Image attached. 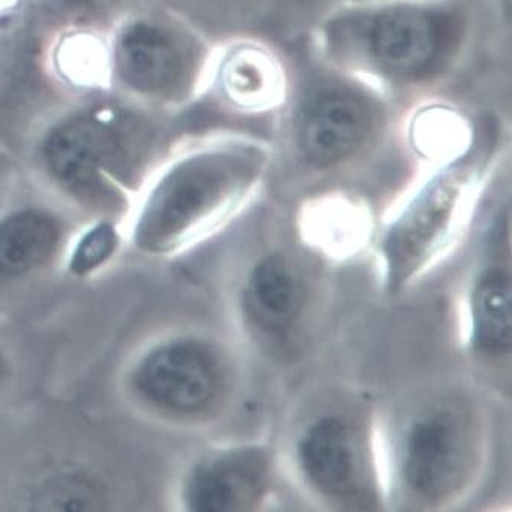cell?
<instances>
[{
    "label": "cell",
    "instance_id": "cell-14",
    "mask_svg": "<svg viewBox=\"0 0 512 512\" xmlns=\"http://www.w3.org/2000/svg\"><path fill=\"white\" fill-rule=\"evenodd\" d=\"M57 244V229L45 215L20 212L0 223V272L20 275L42 266Z\"/></svg>",
    "mask_w": 512,
    "mask_h": 512
},
{
    "label": "cell",
    "instance_id": "cell-9",
    "mask_svg": "<svg viewBox=\"0 0 512 512\" xmlns=\"http://www.w3.org/2000/svg\"><path fill=\"white\" fill-rule=\"evenodd\" d=\"M299 461L311 485L328 499L356 503L362 496V476L356 444L339 418L317 421L299 444Z\"/></svg>",
    "mask_w": 512,
    "mask_h": 512
},
{
    "label": "cell",
    "instance_id": "cell-12",
    "mask_svg": "<svg viewBox=\"0 0 512 512\" xmlns=\"http://www.w3.org/2000/svg\"><path fill=\"white\" fill-rule=\"evenodd\" d=\"M301 282L278 256L261 261L250 276L247 302L253 317L269 330L292 325L302 308Z\"/></svg>",
    "mask_w": 512,
    "mask_h": 512
},
{
    "label": "cell",
    "instance_id": "cell-11",
    "mask_svg": "<svg viewBox=\"0 0 512 512\" xmlns=\"http://www.w3.org/2000/svg\"><path fill=\"white\" fill-rule=\"evenodd\" d=\"M115 147L109 124L98 118H78L52 133L46 159L58 179L74 188H87L98 182Z\"/></svg>",
    "mask_w": 512,
    "mask_h": 512
},
{
    "label": "cell",
    "instance_id": "cell-7",
    "mask_svg": "<svg viewBox=\"0 0 512 512\" xmlns=\"http://www.w3.org/2000/svg\"><path fill=\"white\" fill-rule=\"evenodd\" d=\"M115 58L122 80L147 95H180L192 74L191 54L185 43L154 23H136L125 29Z\"/></svg>",
    "mask_w": 512,
    "mask_h": 512
},
{
    "label": "cell",
    "instance_id": "cell-10",
    "mask_svg": "<svg viewBox=\"0 0 512 512\" xmlns=\"http://www.w3.org/2000/svg\"><path fill=\"white\" fill-rule=\"evenodd\" d=\"M220 90L234 109L266 112L284 98V68L266 46L235 43L220 66Z\"/></svg>",
    "mask_w": 512,
    "mask_h": 512
},
{
    "label": "cell",
    "instance_id": "cell-6",
    "mask_svg": "<svg viewBox=\"0 0 512 512\" xmlns=\"http://www.w3.org/2000/svg\"><path fill=\"white\" fill-rule=\"evenodd\" d=\"M145 394L177 413L208 409L220 391L214 357L194 343H171L154 351L139 374Z\"/></svg>",
    "mask_w": 512,
    "mask_h": 512
},
{
    "label": "cell",
    "instance_id": "cell-13",
    "mask_svg": "<svg viewBox=\"0 0 512 512\" xmlns=\"http://www.w3.org/2000/svg\"><path fill=\"white\" fill-rule=\"evenodd\" d=\"M473 343L485 354H503L512 343L511 279L502 270L480 276L471 299Z\"/></svg>",
    "mask_w": 512,
    "mask_h": 512
},
{
    "label": "cell",
    "instance_id": "cell-1",
    "mask_svg": "<svg viewBox=\"0 0 512 512\" xmlns=\"http://www.w3.org/2000/svg\"><path fill=\"white\" fill-rule=\"evenodd\" d=\"M322 37L340 69L392 92H416L455 69L468 17L452 0H369L328 13Z\"/></svg>",
    "mask_w": 512,
    "mask_h": 512
},
{
    "label": "cell",
    "instance_id": "cell-4",
    "mask_svg": "<svg viewBox=\"0 0 512 512\" xmlns=\"http://www.w3.org/2000/svg\"><path fill=\"white\" fill-rule=\"evenodd\" d=\"M465 157H459L427 182L389 231L384 255L391 287L407 284L444 243L473 179L474 165Z\"/></svg>",
    "mask_w": 512,
    "mask_h": 512
},
{
    "label": "cell",
    "instance_id": "cell-5",
    "mask_svg": "<svg viewBox=\"0 0 512 512\" xmlns=\"http://www.w3.org/2000/svg\"><path fill=\"white\" fill-rule=\"evenodd\" d=\"M470 435L452 410H433L413 423L404 445V479L430 502L452 497L470 474Z\"/></svg>",
    "mask_w": 512,
    "mask_h": 512
},
{
    "label": "cell",
    "instance_id": "cell-2",
    "mask_svg": "<svg viewBox=\"0 0 512 512\" xmlns=\"http://www.w3.org/2000/svg\"><path fill=\"white\" fill-rule=\"evenodd\" d=\"M258 142L234 139L183 160L168 174L153 206L157 238L171 240L199 221L235 208L266 170Z\"/></svg>",
    "mask_w": 512,
    "mask_h": 512
},
{
    "label": "cell",
    "instance_id": "cell-3",
    "mask_svg": "<svg viewBox=\"0 0 512 512\" xmlns=\"http://www.w3.org/2000/svg\"><path fill=\"white\" fill-rule=\"evenodd\" d=\"M383 128L384 109L371 87L324 78L299 98L290 135L304 162L327 170L359 156Z\"/></svg>",
    "mask_w": 512,
    "mask_h": 512
},
{
    "label": "cell",
    "instance_id": "cell-8",
    "mask_svg": "<svg viewBox=\"0 0 512 512\" xmlns=\"http://www.w3.org/2000/svg\"><path fill=\"white\" fill-rule=\"evenodd\" d=\"M267 474L266 456L256 448L215 456L189 480V506L200 512L246 511L266 491Z\"/></svg>",
    "mask_w": 512,
    "mask_h": 512
}]
</instances>
